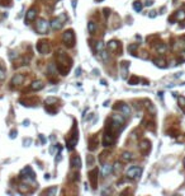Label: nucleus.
I'll return each mask as SVG.
<instances>
[{
	"label": "nucleus",
	"instance_id": "1",
	"mask_svg": "<svg viewBox=\"0 0 185 196\" xmlns=\"http://www.w3.org/2000/svg\"><path fill=\"white\" fill-rule=\"evenodd\" d=\"M142 173V168L140 167H132L129 168L128 172H127V176L129 178H140V176Z\"/></svg>",
	"mask_w": 185,
	"mask_h": 196
},
{
	"label": "nucleus",
	"instance_id": "2",
	"mask_svg": "<svg viewBox=\"0 0 185 196\" xmlns=\"http://www.w3.org/2000/svg\"><path fill=\"white\" fill-rule=\"evenodd\" d=\"M64 19H65V17H62V15H60V17H57V18H53L51 21V27L53 29H60L64 24Z\"/></svg>",
	"mask_w": 185,
	"mask_h": 196
},
{
	"label": "nucleus",
	"instance_id": "3",
	"mask_svg": "<svg viewBox=\"0 0 185 196\" xmlns=\"http://www.w3.org/2000/svg\"><path fill=\"white\" fill-rule=\"evenodd\" d=\"M47 29H48V23L46 21H43V19H41V21L37 23V26H36V31L38 33H46V32H47Z\"/></svg>",
	"mask_w": 185,
	"mask_h": 196
},
{
	"label": "nucleus",
	"instance_id": "4",
	"mask_svg": "<svg viewBox=\"0 0 185 196\" xmlns=\"http://www.w3.org/2000/svg\"><path fill=\"white\" fill-rule=\"evenodd\" d=\"M72 37H74V32L72 31H66L62 36V41L66 43L67 46H71L72 43Z\"/></svg>",
	"mask_w": 185,
	"mask_h": 196
},
{
	"label": "nucleus",
	"instance_id": "5",
	"mask_svg": "<svg viewBox=\"0 0 185 196\" xmlns=\"http://www.w3.org/2000/svg\"><path fill=\"white\" fill-rule=\"evenodd\" d=\"M38 51H40L41 53H47L48 52V43L46 41L43 42H38V46H37Z\"/></svg>",
	"mask_w": 185,
	"mask_h": 196
},
{
	"label": "nucleus",
	"instance_id": "6",
	"mask_svg": "<svg viewBox=\"0 0 185 196\" xmlns=\"http://www.w3.org/2000/svg\"><path fill=\"white\" fill-rule=\"evenodd\" d=\"M42 88H43V83H42L41 80H36V82H33L32 86H30V89H33V91H40Z\"/></svg>",
	"mask_w": 185,
	"mask_h": 196
},
{
	"label": "nucleus",
	"instance_id": "7",
	"mask_svg": "<svg viewBox=\"0 0 185 196\" xmlns=\"http://www.w3.org/2000/svg\"><path fill=\"white\" fill-rule=\"evenodd\" d=\"M71 164L76 168V170H79V168L81 167V160H80V157H78V155L74 157V158L71 159Z\"/></svg>",
	"mask_w": 185,
	"mask_h": 196
},
{
	"label": "nucleus",
	"instance_id": "8",
	"mask_svg": "<svg viewBox=\"0 0 185 196\" xmlns=\"http://www.w3.org/2000/svg\"><path fill=\"white\" fill-rule=\"evenodd\" d=\"M36 15H37V13H36V10L34 9H30V10H28V13H27V22H29V21H33L34 18H36Z\"/></svg>",
	"mask_w": 185,
	"mask_h": 196
},
{
	"label": "nucleus",
	"instance_id": "9",
	"mask_svg": "<svg viewBox=\"0 0 185 196\" xmlns=\"http://www.w3.org/2000/svg\"><path fill=\"white\" fill-rule=\"evenodd\" d=\"M96 173H98V170H94L90 173V181H91V183H92V187H96Z\"/></svg>",
	"mask_w": 185,
	"mask_h": 196
},
{
	"label": "nucleus",
	"instance_id": "10",
	"mask_svg": "<svg viewBox=\"0 0 185 196\" xmlns=\"http://www.w3.org/2000/svg\"><path fill=\"white\" fill-rule=\"evenodd\" d=\"M23 82V76L22 74H18V75H15L13 79H11V83L14 84V86H18V84H20Z\"/></svg>",
	"mask_w": 185,
	"mask_h": 196
},
{
	"label": "nucleus",
	"instance_id": "11",
	"mask_svg": "<svg viewBox=\"0 0 185 196\" xmlns=\"http://www.w3.org/2000/svg\"><path fill=\"white\" fill-rule=\"evenodd\" d=\"M128 66H129V64H128V63H123V65H122V76H123V79H126V78H127V73H128Z\"/></svg>",
	"mask_w": 185,
	"mask_h": 196
},
{
	"label": "nucleus",
	"instance_id": "12",
	"mask_svg": "<svg viewBox=\"0 0 185 196\" xmlns=\"http://www.w3.org/2000/svg\"><path fill=\"white\" fill-rule=\"evenodd\" d=\"M108 48H109L110 51H115V50L118 48V42L117 41H110L109 43H108Z\"/></svg>",
	"mask_w": 185,
	"mask_h": 196
},
{
	"label": "nucleus",
	"instance_id": "13",
	"mask_svg": "<svg viewBox=\"0 0 185 196\" xmlns=\"http://www.w3.org/2000/svg\"><path fill=\"white\" fill-rule=\"evenodd\" d=\"M122 159L124 160V162H129V160L133 159V155L131 154V153L126 152V153H123V154H122Z\"/></svg>",
	"mask_w": 185,
	"mask_h": 196
},
{
	"label": "nucleus",
	"instance_id": "14",
	"mask_svg": "<svg viewBox=\"0 0 185 196\" xmlns=\"http://www.w3.org/2000/svg\"><path fill=\"white\" fill-rule=\"evenodd\" d=\"M112 170H113V167H112V166H109V164H105V166H104V167L102 168V172H103V175L105 176V175H108V173H109V172H110Z\"/></svg>",
	"mask_w": 185,
	"mask_h": 196
},
{
	"label": "nucleus",
	"instance_id": "15",
	"mask_svg": "<svg viewBox=\"0 0 185 196\" xmlns=\"http://www.w3.org/2000/svg\"><path fill=\"white\" fill-rule=\"evenodd\" d=\"M121 111H122V113H124V115H126V116H128V115L131 113V110H129V107H128V106H126V105L121 106Z\"/></svg>",
	"mask_w": 185,
	"mask_h": 196
},
{
	"label": "nucleus",
	"instance_id": "16",
	"mask_svg": "<svg viewBox=\"0 0 185 196\" xmlns=\"http://www.w3.org/2000/svg\"><path fill=\"white\" fill-rule=\"evenodd\" d=\"M133 8H134V10H136V11H140L142 9V3L141 1H134L133 3Z\"/></svg>",
	"mask_w": 185,
	"mask_h": 196
},
{
	"label": "nucleus",
	"instance_id": "17",
	"mask_svg": "<svg viewBox=\"0 0 185 196\" xmlns=\"http://www.w3.org/2000/svg\"><path fill=\"white\" fill-rule=\"evenodd\" d=\"M178 13H179V14H176V15H175V19H179V21H181V19L185 18V11L180 10V11H178Z\"/></svg>",
	"mask_w": 185,
	"mask_h": 196
},
{
	"label": "nucleus",
	"instance_id": "18",
	"mask_svg": "<svg viewBox=\"0 0 185 196\" xmlns=\"http://www.w3.org/2000/svg\"><path fill=\"white\" fill-rule=\"evenodd\" d=\"M88 28H89V31L92 33L96 29V26H95V23H92V22H89V24H88Z\"/></svg>",
	"mask_w": 185,
	"mask_h": 196
},
{
	"label": "nucleus",
	"instance_id": "19",
	"mask_svg": "<svg viewBox=\"0 0 185 196\" xmlns=\"http://www.w3.org/2000/svg\"><path fill=\"white\" fill-rule=\"evenodd\" d=\"M157 51H159V52H165V51H166V45H164V43L159 45V46H157Z\"/></svg>",
	"mask_w": 185,
	"mask_h": 196
},
{
	"label": "nucleus",
	"instance_id": "20",
	"mask_svg": "<svg viewBox=\"0 0 185 196\" xmlns=\"http://www.w3.org/2000/svg\"><path fill=\"white\" fill-rule=\"evenodd\" d=\"M179 105H180V107L185 108V98L184 97H179Z\"/></svg>",
	"mask_w": 185,
	"mask_h": 196
},
{
	"label": "nucleus",
	"instance_id": "21",
	"mask_svg": "<svg viewBox=\"0 0 185 196\" xmlns=\"http://www.w3.org/2000/svg\"><path fill=\"white\" fill-rule=\"evenodd\" d=\"M103 48H104L103 42H98V45H96V51H102Z\"/></svg>",
	"mask_w": 185,
	"mask_h": 196
},
{
	"label": "nucleus",
	"instance_id": "22",
	"mask_svg": "<svg viewBox=\"0 0 185 196\" xmlns=\"http://www.w3.org/2000/svg\"><path fill=\"white\" fill-rule=\"evenodd\" d=\"M155 63L159 65V66H165V61H162V60H155Z\"/></svg>",
	"mask_w": 185,
	"mask_h": 196
},
{
	"label": "nucleus",
	"instance_id": "23",
	"mask_svg": "<svg viewBox=\"0 0 185 196\" xmlns=\"http://www.w3.org/2000/svg\"><path fill=\"white\" fill-rule=\"evenodd\" d=\"M4 78H5V71H4L3 69L0 68V80H3Z\"/></svg>",
	"mask_w": 185,
	"mask_h": 196
},
{
	"label": "nucleus",
	"instance_id": "24",
	"mask_svg": "<svg viewBox=\"0 0 185 196\" xmlns=\"http://www.w3.org/2000/svg\"><path fill=\"white\" fill-rule=\"evenodd\" d=\"M136 47H137L136 45H134V46H132V45H131V46H129V48H128V50H129V52H133L134 50H136Z\"/></svg>",
	"mask_w": 185,
	"mask_h": 196
},
{
	"label": "nucleus",
	"instance_id": "25",
	"mask_svg": "<svg viewBox=\"0 0 185 196\" xmlns=\"http://www.w3.org/2000/svg\"><path fill=\"white\" fill-rule=\"evenodd\" d=\"M137 82H138V78H136V76H134L133 79H131V82H129V83H131V84H133V83H137Z\"/></svg>",
	"mask_w": 185,
	"mask_h": 196
},
{
	"label": "nucleus",
	"instance_id": "26",
	"mask_svg": "<svg viewBox=\"0 0 185 196\" xmlns=\"http://www.w3.org/2000/svg\"><path fill=\"white\" fill-rule=\"evenodd\" d=\"M55 192H56V189H49L47 191V194H55Z\"/></svg>",
	"mask_w": 185,
	"mask_h": 196
},
{
	"label": "nucleus",
	"instance_id": "27",
	"mask_svg": "<svg viewBox=\"0 0 185 196\" xmlns=\"http://www.w3.org/2000/svg\"><path fill=\"white\" fill-rule=\"evenodd\" d=\"M151 4H152V1H151V0H148V1L146 3V5H147V6H150V5H151Z\"/></svg>",
	"mask_w": 185,
	"mask_h": 196
},
{
	"label": "nucleus",
	"instance_id": "28",
	"mask_svg": "<svg viewBox=\"0 0 185 196\" xmlns=\"http://www.w3.org/2000/svg\"><path fill=\"white\" fill-rule=\"evenodd\" d=\"M10 136H11V138H14V136H15V131H13V133H10Z\"/></svg>",
	"mask_w": 185,
	"mask_h": 196
},
{
	"label": "nucleus",
	"instance_id": "29",
	"mask_svg": "<svg viewBox=\"0 0 185 196\" xmlns=\"http://www.w3.org/2000/svg\"><path fill=\"white\" fill-rule=\"evenodd\" d=\"M184 164H185V159H184Z\"/></svg>",
	"mask_w": 185,
	"mask_h": 196
}]
</instances>
